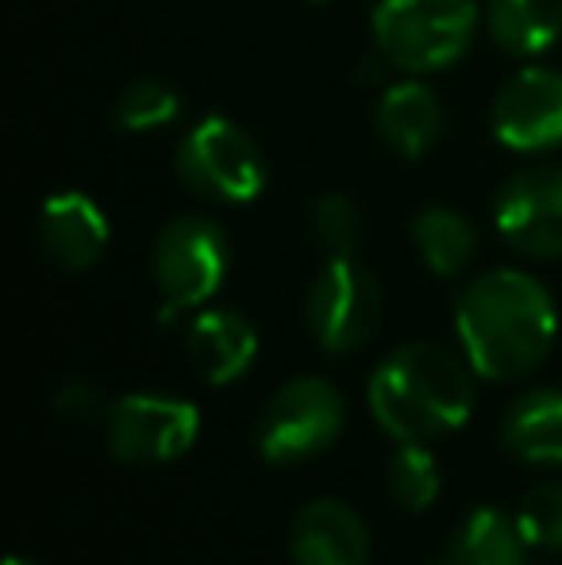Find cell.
<instances>
[{"label":"cell","mask_w":562,"mask_h":565,"mask_svg":"<svg viewBox=\"0 0 562 565\" xmlns=\"http://www.w3.org/2000/svg\"><path fill=\"white\" fill-rule=\"evenodd\" d=\"M466 362L489 381H517L548 358L559 331L555 300L532 274L494 269L466 285L455 308Z\"/></svg>","instance_id":"cell-1"},{"label":"cell","mask_w":562,"mask_h":565,"mask_svg":"<svg viewBox=\"0 0 562 565\" xmlns=\"http://www.w3.org/2000/svg\"><path fill=\"white\" fill-rule=\"evenodd\" d=\"M370 412L397 443L439 439L470 419V373L450 350L409 342L393 350L370 377Z\"/></svg>","instance_id":"cell-2"},{"label":"cell","mask_w":562,"mask_h":565,"mask_svg":"<svg viewBox=\"0 0 562 565\" xmlns=\"http://www.w3.org/2000/svg\"><path fill=\"white\" fill-rule=\"evenodd\" d=\"M474 31V0H382L374 8L378 54L409 74H432L463 58Z\"/></svg>","instance_id":"cell-3"},{"label":"cell","mask_w":562,"mask_h":565,"mask_svg":"<svg viewBox=\"0 0 562 565\" xmlns=\"http://www.w3.org/2000/svg\"><path fill=\"white\" fill-rule=\"evenodd\" d=\"M232 266V246L220 224L204 216H178L170 220L155 238L150 269L155 285L162 292V320L201 308L209 297H216L220 285Z\"/></svg>","instance_id":"cell-4"},{"label":"cell","mask_w":562,"mask_h":565,"mask_svg":"<svg viewBox=\"0 0 562 565\" xmlns=\"http://www.w3.org/2000/svg\"><path fill=\"white\" fill-rule=\"evenodd\" d=\"M178 173L193 193L247 204L266 189V158L240 124L204 116L178 142Z\"/></svg>","instance_id":"cell-5"},{"label":"cell","mask_w":562,"mask_h":565,"mask_svg":"<svg viewBox=\"0 0 562 565\" xmlns=\"http://www.w3.org/2000/svg\"><path fill=\"white\" fill-rule=\"evenodd\" d=\"M343 431V396L324 377H297L258 416V450L274 466H297L328 450Z\"/></svg>","instance_id":"cell-6"},{"label":"cell","mask_w":562,"mask_h":565,"mask_svg":"<svg viewBox=\"0 0 562 565\" xmlns=\"http://www.w3.org/2000/svg\"><path fill=\"white\" fill-rule=\"evenodd\" d=\"M305 320L316 342L331 354L362 347L382 320V289L354 258H328L308 285Z\"/></svg>","instance_id":"cell-7"},{"label":"cell","mask_w":562,"mask_h":565,"mask_svg":"<svg viewBox=\"0 0 562 565\" xmlns=\"http://www.w3.org/2000/svg\"><path fill=\"white\" fill-rule=\"evenodd\" d=\"M105 427L113 458L158 466V461H173L193 450L197 435H201V412L173 396L131 393L108 404Z\"/></svg>","instance_id":"cell-8"},{"label":"cell","mask_w":562,"mask_h":565,"mask_svg":"<svg viewBox=\"0 0 562 565\" xmlns=\"http://www.w3.org/2000/svg\"><path fill=\"white\" fill-rule=\"evenodd\" d=\"M497 231L532 258H562V166H532L497 193Z\"/></svg>","instance_id":"cell-9"},{"label":"cell","mask_w":562,"mask_h":565,"mask_svg":"<svg viewBox=\"0 0 562 565\" xmlns=\"http://www.w3.org/2000/svg\"><path fill=\"white\" fill-rule=\"evenodd\" d=\"M494 135L501 147L540 154L562 142V74L528 66L505 82L494 100Z\"/></svg>","instance_id":"cell-10"},{"label":"cell","mask_w":562,"mask_h":565,"mask_svg":"<svg viewBox=\"0 0 562 565\" xmlns=\"http://www.w3.org/2000/svg\"><path fill=\"white\" fill-rule=\"evenodd\" d=\"M289 551L297 565H367L370 531L354 508L339 500H312L293 520Z\"/></svg>","instance_id":"cell-11"},{"label":"cell","mask_w":562,"mask_h":565,"mask_svg":"<svg viewBox=\"0 0 562 565\" xmlns=\"http://www.w3.org/2000/svg\"><path fill=\"white\" fill-rule=\"evenodd\" d=\"M39 238L43 250L62 269H89L108 246V220L97 201L85 193H54L39 212Z\"/></svg>","instance_id":"cell-12"},{"label":"cell","mask_w":562,"mask_h":565,"mask_svg":"<svg viewBox=\"0 0 562 565\" xmlns=\"http://www.w3.org/2000/svg\"><path fill=\"white\" fill-rule=\"evenodd\" d=\"M189 362L197 365L209 385H232L251 370L258 354V331L251 320H243L232 308H216V312H201L189 323L185 335Z\"/></svg>","instance_id":"cell-13"},{"label":"cell","mask_w":562,"mask_h":565,"mask_svg":"<svg viewBox=\"0 0 562 565\" xmlns=\"http://www.w3.org/2000/svg\"><path fill=\"white\" fill-rule=\"evenodd\" d=\"M374 124L382 131V139L401 158H421L439 139V127H443L439 97L424 82H397L378 100Z\"/></svg>","instance_id":"cell-14"},{"label":"cell","mask_w":562,"mask_h":565,"mask_svg":"<svg viewBox=\"0 0 562 565\" xmlns=\"http://www.w3.org/2000/svg\"><path fill=\"white\" fill-rule=\"evenodd\" d=\"M505 447L536 466H562V393L536 388L505 412Z\"/></svg>","instance_id":"cell-15"},{"label":"cell","mask_w":562,"mask_h":565,"mask_svg":"<svg viewBox=\"0 0 562 565\" xmlns=\"http://www.w3.org/2000/svg\"><path fill=\"white\" fill-rule=\"evenodd\" d=\"M486 23L501 51L536 58L559 43L562 0H489Z\"/></svg>","instance_id":"cell-16"},{"label":"cell","mask_w":562,"mask_h":565,"mask_svg":"<svg viewBox=\"0 0 562 565\" xmlns=\"http://www.w3.org/2000/svg\"><path fill=\"white\" fill-rule=\"evenodd\" d=\"M450 554L458 565H528V539L505 512L474 508L470 520L458 527Z\"/></svg>","instance_id":"cell-17"},{"label":"cell","mask_w":562,"mask_h":565,"mask_svg":"<svg viewBox=\"0 0 562 565\" xmlns=\"http://www.w3.org/2000/svg\"><path fill=\"white\" fill-rule=\"evenodd\" d=\"M413 243L424 266L439 277H455L458 269L470 266L474 250H478L470 220L450 209H424L413 224Z\"/></svg>","instance_id":"cell-18"},{"label":"cell","mask_w":562,"mask_h":565,"mask_svg":"<svg viewBox=\"0 0 562 565\" xmlns=\"http://www.w3.org/2000/svg\"><path fill=\"white\" fill-rule=\"evenodd\" d=\"M385 489L409 512H424L439 497V461L424 450V443H401L385 469Z\"/></svg>","instance_id":"cell-19"},{"label":"cell","mask_w":562,"mask_h":565,"mask_svg":"<svg viewBox=\"0 0 562 565\" xmlns=\"http://www.w3.org/2000/svg\"><path fill=\"white\" fill-rule=\"evenodd\" d=\"M178 113H181L178 89H170L166 82H155V77H142V82L128 85L120 93V100H116V124L136 135L173 124Z\"/></svg>","instance_id":"cell-20"},{"label":"cell","mask_w":562,"mask_h":565,"mask_svg":"<svg viewBox=\"0 0 562 565\" xmlns=\"http://www.w3.org/2000/svg\"><path fill=\"white\" fill-rule=\"evenodd\" d=\"M517 527L528 546L562 551V481H543L524 492L517 508Z\"/></svg>","instance_id":"cell-21"},{"label":"cell","mask_w":562,"mask_h":565,"mask_svg":"<svg viewBox=\"0 0 562 565\" xmlns=\"http://www.w3.org/2000/svg\"><path fill=\"white\" fill-rule=\"evenodd\" d=\"M359 227L362 220L351 196L328 193L312 204V235L328 258H351L354 246H359Z\"/></svg>","instance_id":"cell-22"},{"label":"cell","mask_w":562,"mask_h":565,"mask_svg":"<svg viewBox=\"0 0 562 565\" xmlns=\"http://www.w3.org/2000/svg\"><path fill=\"white\" fill-rule=\"evenodd\" d=\"M51 404L62 419H74V424H89V419L97 424V419L108 416V404H105V396H100V388L82 377L62 381V385L54 388Z\"/></svg>","instance_id":"cell-23"},{"label":"cell","mask_w":562,"mask_h":565,"mask_svg":"<svg viewBox=\"0 0 562 565\" xmlns=\"http://www.w3.org/2000/svg\"><path fill=\"white\" fill-rule=\"evenodd\" d=\"M432 565H458V558H455V554H443V558H435Z\"/></svg>","instance_id":"cell-24"},{"label":"cell","mask_w":562,"mask_h":565,"mask_svg":"<svg viewBox=\"0 0 562 565\" xmlns=\"http://www.w3.org/2000/svg\"><path fill=\"white\" fill-rule=\"evenodd\" d=\"M4 565H28V562H20V558H8Z\"/></svg>","instance_id":"cell-25"},{"label":"cell","mask_w":562,"mask_h":565,"mask_svg":"<svg viewBox=\"0 0 562 565\" xmlns=\"http://www.w3.org/2000/svg\"><path fill=\"white\" fill-rule=\"evenodd\" d=\"M316 4H324V0H316Z\"/></svg>","instance_id":"cell-26"}]
</instances>
